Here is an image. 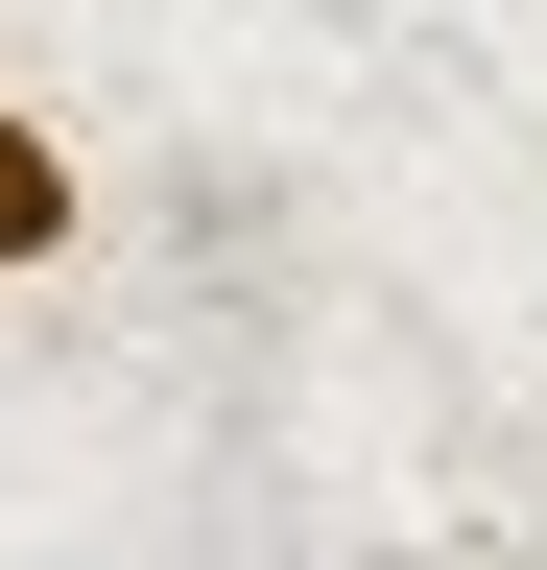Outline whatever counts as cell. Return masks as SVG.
I'll list each match as a JSON object with an SVG mask.
<instances>
[{"instance_id":"6da1fadb","label":"cell","mask_w":547,"mask_h":570,"mask_svg":"<svg viewBox=\"0 0 547 570\" xmlns=\"http://www.w3.org/2000/svg\"><path fill=\"white\" fill-rule=\"evenodd\" d=\"M72 238H96V167H72V119H48V96H0V285H48Z\"/></svg>"}]
</instances>
